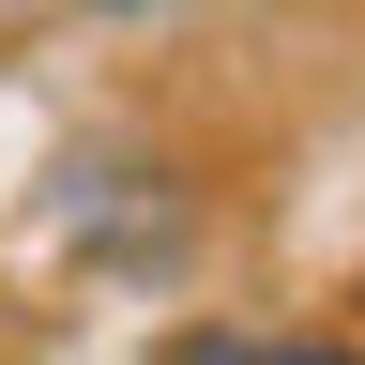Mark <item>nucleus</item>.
<instances>
[{
	"label": "nucleus",
	"instance_id": "f257e3e1",
	"mask_svg": "<svg viewBox=\"0 0 365 365\" xmlns=\"http://www.w3.org/2000/svg\"><path fill=\"white\" fill-rule=\"evenodd\" d=\"M107 16H137V0H107Z\"/></svg>",
	"mask_w": 365,
	"mask_h": 365
}]
</instances>
